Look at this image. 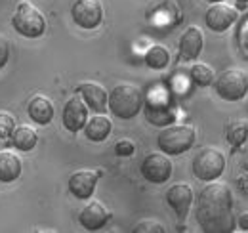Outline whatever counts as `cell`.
Returning a JSON list of instances; mask_svg holds the SVG:
<instances>
[{"label":"cell","instance_id":"obj_32","mask_svg":"<svg viewBox=\"0 0 248 233\" xmlns=\"http://www.w3.org/2000/svg\"><path fill=\"white\" fill-rule=\"evenodd\" d=\"M247 109H248V105H247Z\"/></svg>","mask_w":248,"mask_h":233},{"label":"cell","instance_id":"obj_28","mask_svg":"<svg viewBox=\"0 0 248 233\" xmlns=\"http://www.w3.org/2000/svg\"><path fill=\"white\" fill-rule=\"evenodd\" d=\"M8 59H10V42L4 34H0V69L8 63Z\"/></svg>","mask_w":248,"mask_h":233},{"label":"cell","instance_id":"obj_4","mask_svg":"<svg viewBox=\"0 0 248 233\" xmlns=\"http://www.w3.org/2000/svg\"><path fill=\"white\" fill-rule=\"evenodd\" d=\"M12 27L25 38H38L46 33V17L32 2L21 0L12 16Z\"/></svg>","mask_w":248,"mask_h":233},{"label":"cell","instance_id":"obj_9","mask_svg":"<svg viewBox=\"0 0 248 233\" xmlns=\"http://www.w3.org/2000/svg\"><path fill=\"white\" fill-rule=\"evenodd\" d=\"M71 17L82 29H95L103 21V2L101 0H75L71 6Z\"/></svg>","mask_w":248,"mask_h":233},{"label":"cell","instance_id":"obj_27","mask_svg":"<svg viewBox=\"0 0 248 233\" xmlns=\"http://www.w3.org/2000/svg\"><path fill=\"white\" fill-rule=\"evenodd\" d=\"M115 153L119 157H130V155L136 153V146H134L132 140H119L117 146H115Z\"/></svg>","mask_w":248,"mask_h":233},{"label":"cell","instance_id":"obj_20","mask_svg":"<svg viewBox=\"0 0 248 233\" xmlns=\"http://www.w3.org/2000/svg\"><path fill=\"white\" fill-rule=\"evenodd\" d=\"M12 144H14V147L17 151L27 153V151H32L36 147V144H38V134H36V130L32 126H29V124H19V126H16V130L12 134Z\"/></svg>","mask_w":248,"mask_h":233},{"label":"cell","instance_id":"obj_18","mask_svg":"<svg viewBox=\"0 0 248 233\" xmlns=\"http://www.w3.org/2000/svg\"><path fill=\"white\" fill-rule=\"evenodd\" d=\"M113 130V122L109 116H105L103 113H95L93 116H90L86 120V126H84V136L90 140V142H105L109 138Z\"/></svg>","mask_w":248,"mask_h":233},{"label":"cell","instance_id":"obj_6","mask_svg":"<svg viewBox=\"0 0 248 233\" xmlns=\"http://www.w3.org/2000/svg\"><path fill=\"white\" fill-rule=\"evenodd\" d=\"M214 90L225 101H239L248 94V75L239 67L223 69L214 79Z\"/></svg>","mask_w":248,"mask_h":233},{"label":"cell","instance_id":"obj_21","mask_svg":"<svg viewBox=\"0 0 248 233\" xmlns=\"http://www.w3.org/2000/svg\"><path fill=\"white\" fill-rule=\"evenodd\" d=\"M143 61H145L147 67L160 71V69H164V67L170 63V52H168V48L162 46V44H153V46L145 52Z\"/></svg>","mask_w":248,"mask_h":233},{"label":"cell","instance_id":"obj_31","mask_svg":"<svg viewBox=\"0 0 248 233\" xmlns=\"http://www.w3.org/2000/svg\"><path fill=\"white\" fill-rule=\"evenodd\" d=\"M237 2H241V4H245V2H248V0H237Z\"/></svg>","mask_w":248,"mask_h":233},{"label":"cell","instance_id":"obj_11","mask_svg":"<svg viewBox=\"0 0 248 233\" xmlns=\"http://www.w3.org/2000/svg\"><path fill=\"white\" fill-rule=\"evenodd\" d=\"M99 176H101V170H90V168H80V170L73 172L69 182H67L71 195L80 199V201L90 199L93 195V189H95Z\"/></svg>","mask_w":248,"mask_h":233},{"label":"cell","instance_id":"obj_15","mask_svg":"<svg viewBox=\"0 0 248 233\" xmlns=\"http://www.w3.org/2000/svg\"><path fill=\"white\" fill-rule=\"evenodd\" d=\"M77 92L82 96L88 109H92L93 113H105L109 109V94L101 84L93 81H84L77 86Z\"/></svg>","mask_w":248,"mask_h":233},{"label":"cell","instance_id":"obj_19","mask_svg":"<svg viewBox=\"0 0 248 233\" xmlns=\"http://www.w3.org/2000/svg\"><path fill=\"white\" fill-rule=\"evenodd\" d=\"M21 159L12 151H0V182L10 183L21 176Z\"/></svg>","mask_w":248,"mask_h":233},{"label":"cell","instance_id":"obj_24","mask_svg":"<svg viewBox=\"0 0 248 233\" xmlns=\"http://www.w3.org/2000/svg\"><path fill=\"white\" fill-rule=\"evenodd\" d=\"M235 44L239 54L245 59H248V12L245 16H241V19L237 21V29H235Z\"/></svg>","mask_w":248,"mask_h":233},{"label":"cell","instance_id":"obj_2","mask_svg":"<svg viewBox=\"0 0 248 233\" xmlns=\"http://www.w3.org/2000/svg\"><path fill=\"white\" fill-rule=\"evenodd\" d=\"M143 107V92L141 88L130 83H121L109 92V111L115 116L130 120Z\"/></svg>","mask_w":248,"mask_h":233},{"label":"cell","instance_id":"obj_3","mask_svg":"<svg viewBox=\"0 0 248 233\" xmlns=\"http://www.w3.org/2000/svg\"><path fill=\"white\" fill-rule=\"evenodd\" d=\"M195 142H197V130L189 124H168L160 130L156 138L158 149L168 157L186 153L195 146Z\"/></svg>","mask_w":248,"mask_h":233},{"label":"cell","instance_id":"obj_25","mask_svg":"<svg viewBox=\"0 0 248 233\" xmlns=\"http://www.w3.org/2000/svg\"><path fill=\"white\" fill-rule=\"evenodd\" d=\"M14 130H16V118L8 111H0V140L12 138Z\"/></svg>","mask_w":248,"mask_h":233},{"label":"cell","instance_id":"obj_10","mask_svg":"<svg viewBox=\"0 0 248 233\" xmlns=\"http://www.w3.org/2000/svg\"><path fill=\"white\" fill-rule=\"evenodd\" d=\"M86 120H88V105H86V101L80 96L69 98L65 101V105H63V113H62L63 126L69 132L75 134L78 130H84Z\"/></svg>","mask_w":248,"mask_h":233},{"label":"cell","instance_id":"obj_7","mask_svg":"<svg viewBox=\"0 0 248 233\" xmlns=\"http://www.w3.org/2000/svg\"><path fill=\"white\" fill-rule=\"evenodd\" d=\"M191 170L202 182H214L225 170V155L216 147H202L193 157Z\"/></svg>","mask_w":248,"mask_h":233},{"label":"cell","instance_id":"obj_13","mask_svg":"<svg viewBox=\"0 0 248 233\" xmlns=\"http://www.w3.org/2000/svg\"><path fill=\"white\" fill-rule=\"evenodd\" d=\"M166 203L168 206L174 210V214L178 216L180 222H184L191 210V204H193V189L189 183H174L168 187L166 191Z\"/></svg>","mask_w":248,"mask_h":233},{"label":"cell","instance_id":"obj_5","mask_svg":"<svg viewBox=\"0 0 248 233\" xmlns=\"http://www.w3.org/2000/svg\"><path fill=\"white\" fill-rule=\"evenodd\" d=\"M143 111H145V118L155 126L164 128L176 120L174 103L162 86L151 88L147 96H143Z\"/></svg>","mask_w":248,"mask_h":233},{"label":"cell","instance_id":"obj_26","mask_svg":"<svg viewBox=\"0 0 248 233\" xmlns=\"http://www.w3.org/2000/svg\"><path fill=\"white\" fill-rule=\"evenodd\" d=\"M136 233H164L166 228L158 222V220H141L136 228H134Z\"/></svg>","mask_w":248,"mask_h":233},{"label":"cell","instance_id":"obj_1","mask_svg":"<svg viewBox=\"0 0 248 233\" xmlns=\"http://www.w3.org/2000/svg\"><path fill=\"white\" fill-rule=\"evenodd\" d=\"M197 222L206 233H231L237 228L233 214V195L227 183L208 182L197 197Z\"/></svg>","mask_w":248,"mask_h":233},{"label":"cell","instance_id":"obj_8","mask_svg":"<svg viewBox=\"0 0 248 233\" xmlns=\"http://www.w3.org/2000/svg\"><path fill=\"white\" fill-rule=\"evenodd\" d=\"M140 170H141V176L147 182H151V183H164V182L170 180L174 166H172V161L168 159L166 153L153 151V153H147L143 157Z\"/></svg>","mask_w":248,"mask_h":233},{"label":"cell","instance_id":"obj_16","mask_svg":"<svg viewBox=\"0 0 248 233\" xmlns=\"http://www.w3.org/2000/svg\"><path fill=\"white\" fill-rule=\"evenodd\" d=\"M204 46V34L197 25H191L180 36V58L184 61H195Z\"/></svg>","mask_w":248,"mask_h":233},{"label":"cell","instance_id":"obj_23","mask_svg":"<svg viewBox=\"0 0 248 233\" xmlns=\"http://www.w3.org/2000/svg\"><path fill=\"white\" fill-rule=\"evenodd\" d=\"M225 138H227V142L233 147L243 146L248 138V122L247 120H241V118L231 120L227 124V128H225Z\"/></svg>","mask_w":248,"mask_h":233},{"label":"cell","instance_id":"obj_12","mask_svg":"<svg viewBox=\"0 0 248 233\" xmlns=\"http://www.w3.org/2000/svg\"><path fill=\"white\" fill-rule=\"evenodd\" d=\"M239 19V12L225 4V2H216L212 4L208 10H206V16H204V21L208 25V29L214 31V33H223L227 31L233 23H237Z\"/></svg>","mask_w":248,"mask_h":233},{"label":"cell","instance_id":"obj_30","mask_svg":"<svg viewBox=\"0 0 248 233\" xmlns=\"http://www.w3.org/2000/svg\"><path fill=\"white\" fill-rule=\"evenodd\" d=\"M206 2H210V4H216V2H223V0H206Z\"/></svg>","mask_w":248,"mask_h":233},{"label":"cell","instance_id":"obj_17","mask_svg":"<svg viewBox=\"0 0 248 233\" xmlns=\"http://www.w3.org/2000/svg\"><path fill=\"white\" fill-rule=\"evenodd\" d=\"M27 113H29L32 122H36L40 126H46L54 120V103L50 101V98H46L42 94H36L27 103Z\"/></svg>","mask_w":248,"mask_h":233},{"label":"cell","instance_id":"obj_14","mask_svg":"<svg viewBox=\"0 0 248 233\" xmlns=\"http://www.w3.org/2000/svg\"><path fill=\"white\" fill-rule=\"evenodd\" d=\"M109 220H111V210L101 203V201H90V203L80 210V214H78L80 226L84 230H88V232L101 230Z\"/></svg>","mask_w":248,"mask_h":233},{"label":"cell","instance_id":"obj_29","mask_svg":"<svg viewBox=\"0 0 248 233\" xmlns=\"http://www.w3.org/2000/svg\"><path fill=\"white\" fill-rule=\"evenodd\" d=\"M237 226H239L241 230L248 232V212H243V214L237 218Z\"/></svg>","mask_w":248,"mask_h":233},{"label":"cell","instance_id":"obj_22","mask_svg":"<svg viewBox=\"0 0 248 233\" xmlns=\"http://www.w3.org/2000/svg\"><path fill=\"white\" fill-rule=\"evenodd\" d=\"M189 77H191V81L197 84V86H210V84H214V79H216V73H214V69L208 65V63H193L191 65V69H189Z\"/></svg>","mask_w":248,"mask_h":233}]
</instances>
